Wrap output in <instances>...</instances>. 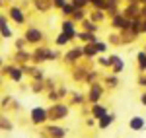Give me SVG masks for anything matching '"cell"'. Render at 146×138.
Wrapping results in <instances>:
<instances>
[{
  "label": "cell",
  "instance_id": "1",
  "mask_svg": "<svg viewBox=\"0 0 146 138\" xmlns=\"http://www.w3.org/2000/svg\"><path fill=\"white\" fill-rule=\"evenodd\" d=\"M131 128H133V130H142V128H144V119H140V117L131 119Z\"/></svg>",
  "mask_w": 146,
  "mask_h": 138
},
{
  "label": "cell",
  "instance_id": "2",
  "mask_svg": "<svg viewBox=\"0 0 146 138\" xmlns=\"http://www.w3.org/2000/svg\"><path fill=\"white\" fill-rule=\"evenodd\" d=\"M43 117H45V113L41 111V107H37V109L33 111V121H35V123H39V121H43Z\"/></svg>",
  "mask_w": 146,
  "mask_h": 138
},
{
  "label": "cell",
  "instance_id": "3",
  "mask_svg": "<svg viewBox=\"0 0 146 138\" xmlns=\"http://www.w3.org/2000/svg\"><path fill=\"white\" fill-rule=\"evenodd\" d=\"M111 123H113V115H109V117L103 115V119H101V125H100V127H101V128H107L109 125H111Z\"/></svg>",
  "mask_w": 146,
  "mask_h": 138
},
{
  "label": "cell",
  "instance_id": "4",
  "mask_svg": "<svg viewBox=\"0 0 146 138\" xmlns=\"http://www.w3.org/2000/svg\"><path fill=\"white\" fill-rule=\"evenodd\" d=\"M103 115H105V107L96 105V107H94V117H103Z\"/></svg>",
  "mask_w": 146,
  "mask_h": 138
}]
</instances>
